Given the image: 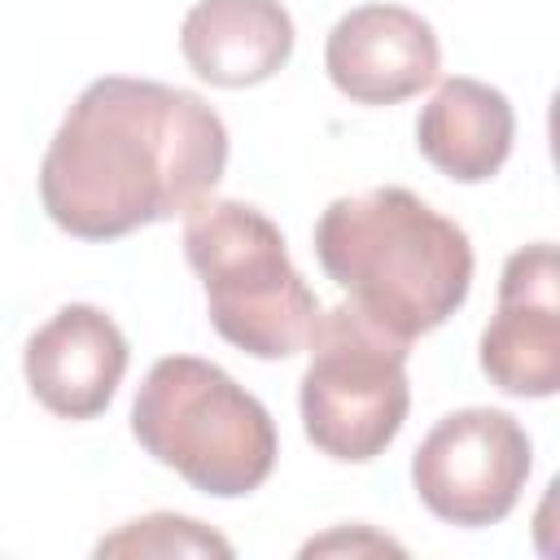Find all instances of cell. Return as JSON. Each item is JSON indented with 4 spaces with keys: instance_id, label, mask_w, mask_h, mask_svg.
I'll return each mask as SVG.
<instances>
[{
    "instance_id": "obj_1",
    "label": "cell",
    "mask_w": 560,
    "mask_h": 560,
    "mask_svg": "<svg viewBox=\"0 0 560 560\" xmlns=\"http://www.w3.org/2000/svg\"><path fill=\"white\" fill-rule=\"evenodd\" d=\"M228 166L223 118L188 88L92 79L39 162L48 219L79 241H118L214 192Z\"/></svg>"
},
{
    "instance_id": "obj_2",
    "label": "cell",
    "mask_w": 560,
    "mask_h": 560,
    "mask_svg": "<svg viewBox=\"0 0 560 560\" xmlns=\"http://www.w3.org/2000/svg\"><path fill=\"white\" fill-rule=\"evenodd\" d=\"M315 258L359 315L407 346L442 328L472 289L468 232L394 184L328 201Z\"/></svg>"
},
{
    "instance_id": "obj_3",
    "label": "cell",
    "mask_w": 560,
    "mask_h": 560,
    "mask_svg": "<svg viewBox=\"0 0 560 560\" xmlns=\"http://www.w3.org/2000/svg\"><path fill=\"white\" fill-rule=\"evenodd\" d=\"M131 433L144 455L214 499L258 490L280 455L271 411L197 354H166L149 368L131 402Z\"/></svg>"
},
{
    "instance_id": "obj_4",
    "label": "cell",
    "mask_w": 560,
    "mask_h": 560,
    "mask_svg": "<svg viewBox=\"0 0 560 560\" xmlns=\"http://www.w3.org/2000/svg\"><path fill=\"white\" fill-rule=\"evenodd\" d=\"M184 254L223 341L254 359H289L311 341L319 298L258 206L201 197L184 210Z\"/></svg>"
},
{
    "instance_id": "obj_5",
    "label": "cell",
    "mask_w": 560,
    "mask_h": 560,
    "mask_svg": "<svg viewBox=\"0 0 560 560\" xmlns=\"http://www.w3.org/2000/svg\"><path fill=\"white\" fill-rule=\"evenodd\" d=\"M306 346L311 359L298 385V407L311 446L337 464L376 459L398 438L411 407L407 341L341 302L319 311Z\"/></svg>"
},
{
    "instance_id": "obj_6",
    "label": "cell",
    "mask_w": 560,
    "mask_h": 560,
    "mask_svg": "<svg viewBox=\"0 0 560 560\" xmlns=\"http://www.w3.org/2000/svg\"><path fill=\"white\" fill-rule=\"evenodd\" d=\"M534 468L529 433L499 407H459L442 416L411 455L420 503L459 529L503 521Z\"/></svg>"
},
{
    "instance_id": "obj_7",
    "label": "cell",
    "mask_w": 560,
    "mask_h": 560,
    "mask_svg": "<svg viewBox=\"0 0 560 560\" xmlns=\"http://www.w3.org/2000/svg\"><path fill=\"white\" fill-rule=\"evenodd\" d=\"M481 372L512 398H551L560 389V258L551 241L503 262L499 311L481 332Z\"/></svg>"
},
{
    "instance_id": "obj_8",
    "label": "cell",
    "mask_w": 560,
    "mask_h": 560,
    "mask_svg": "<svg viewBox=\"0 0 560 560\" xmlns=\"http://www.w3.org/2000/svg\"><path fill=\"white\" fill-rule=\"evenodd\" d=\"M442 48L407 4H359L328 31L324 70L354 105H398L438 83Z\"/></svg>"
},
{
    "instance_id": "obj_9",
    "label": "cell",
    "mask_w": 560,
    "mask_h": 560,
    "mask_svg": "<svg viewBox=\"0 0 560 560\" xmlns=\"http://www.w3.org/2000/svg\"><path fill=\"white\" fill-rule=\"evenodd\" d=\"M127 337L122 328L88 302L61 306L22 350V372L31 394L61 420H92L101 416L122 376H127Z\"/></svg>"
},
{
    "instance_id": "obj_10",
    "label": "cell",
    "mask_w": 560,
    "mask_h": 560,
    "mask_svg": "<svg viewBox=\"0 0 560 560\" xmlns=\"http://www.w3.org/2000/svg\"><path fill=\"white\" fill-rule=\"evenodd\" d=\"M179 48L206 83L254 88L293 57V18L280 0H197L184 13Z\"/></svg>"
},
{
    "instance_id": "obj_11",
    "label": "cell",
    "mask_w": 560,
    "mask_h": 560,
    "mask_svg": "<svg viewBox=\"0 0 560 560\" xmlns=\"http://www.w3.org/2000/svg\"><path fill=\"white\" fill-rule=\"evenodd\" d=\"M516 114L512 101L468 74L442 79L416 118L420 158L455 184H486L512 153Z\"/></svg>"
},
{
    "instance_id": "obj_12",
    "label": "cell",
    "mask_w": 560,
    "mask_h": 560,
    "mask_svg": "<svg viewBox=\"0 0 560 560\" xmlns=\"http://www.w3.org/2000/svg\"><path fill=\"white\" fill-rule=\"evenodd\" d=\"M96 556H232V542L192 516L153 512L96 542Z\"/></svg>"
}]
</instances>
